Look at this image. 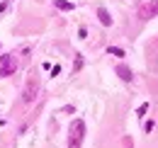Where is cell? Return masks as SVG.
<instances>
[{
  "label": "cell",
  "instance_id": "obj_2",
  "mask_svg": "<svg viewBox=\"0 0 158 148\" xmlns=\"http://www.w3.org/2000/svg\"><path fill=\"white\" fill-rule=\"evenodd\" d=\"M37 95H39V78L32 73L27 78V85H24V92H22V100L27 102V105H32L34 100H37Z\"/></svg>",
  "mask_w": 158,
  "mask_h": 148
},
{
  "label": "cell",
  "instance_id": "obj_3",
  "mask_svg": "<svg viewBox=\"0 0 158 148\" xmlns=\"http://www.w3.org/2000/svg\"><path fill=\"white\" fill-rule=\"evenodd\" d=\"M15 71H17V58H15V54L0 56V78H7V75H12Z\"/></svg>",
  "mask_w": 158,
  "mask_h": 148
},
{
  "label": "cell",
  "instance_id": "obj_7",
  "mask_svg": "<svg viewBox=\"0 0 158 148\" xmlns=\"http://www.w3.org/2000/svg\"><path fill=\"white\" fill-rule=\"evenodd\" d=\"M54 5H56L59 10H63V12H71V10L76 7V5L71 2V0H54Z\"/></svg>",
  "mask_w": 158,
  "mask_h": 148
},
{
  "label": "cell",
  "instance_id": "obj_10",
  "mask_svg": "<svg viewBox=\"0 0 158 148\" xmlns=\"http://www.w3.org/2000/svg\"><path fill=\"white\" fill-rule=\"evenodd\" d=\"M78 37H80V39L88 37V29H85V27H80V29H78Z\"/></svg>",
  "mask_w": 158,
  "mask_h": 148
},
{
  "label": "cell",
  "instance_id": "obj_5",
  "mask_svg": "<svg viewBox=\"0 0 158 148\" xmlns=\"http://www.w3.org/2000/svg\"><path fill=\"white\" fill-rule=\"evenodd\" d=\"M117 75L122 78V80H124V83H131V80H134V73H131V68H129V66H124V63H122V66H117Z\"/></svg>",
  "mask_w": 158,
  "mask_h": 148
},
{
  "label": "cell",
  "instance_id": "obj_8",
  "mask_svg": "<svg viewBox=\"0 0 158 148\" xmlns=\"http://www.w3.org/2000/svg\"><path fill=\"white\" fill-rule=\"evenodd\" d=\"M107 54L110 56H117V58H124V49H119V46H107Z\"/></svg>",
  "mask_w": 158,
  "mask_h": 148
},
{
  "label": "cell",
  "instance_id": "obj_1",
  "mask_svg": "<svg viewBox=\"0 0 158 148\" xmlns=\"http://www.w3.org/2000/svg\"><path fill=\"white\" fill-rule=\"evenodd\" d=\"M85 138V121L83 119H73L68 126V148H80Z\"/></svg>",
  "mask_w": 158,
  "mask_h": 148
},
{
  "label": "cell",
  "instance_id": "obj_6",
  "mask_svg": "<svg viewBox=\"0 0 158 148\" xmlns=\"http://www.w3.org/2000/svg\"><path fill=\"white\" fill-rule=\"evenodd\" d=\"M98 19L105 24V27H110V24H112V17H110V12H107L105 7H98Z\"/></svg>",
  "mask_w": 158,
  "mask_h": 148
},
{
  "label": "cell",
  "instance_id": "obj_11",
  "mask_svg": "<svg viewBox=\"0 0 158 148\" xmlns=\"http://www.w3.org/2000/svg\"><path fill=\"white\" fill-rule=\"evenodd\" d=\"M5 10H7V0H5V2H0V15H2Z\"/></svg>",
  "mask_w": 158,
  "mask_h": 148
},
{
  "label": "cell",
  "instance_id": "obj_4",
  "mask_svg": "<svg viewBox=\"0 0 158 148\" xmlns=\"http://www.w3.org/2000/svg\"><path fill=\"white\" fill-rule=\"evenodd\" d=\"M156 15H158V0H151V2L139 7V19H151Z\"/></svg>",
  "mask_w": 158,
  "mask_h": 148
},
{
  "label": "cell",
  "instance_id": "obj_9",
  "mask_svg": "<svg viewBox=\"0 0 158 148\" xmlns=\"http://www.w3.org/2000/svg\"><path fill=\"white\" fill-rule=\"evenodd\" d=\"M146 109H148V102H143V105H141V107H139V117H143V114H146Z\"/></svg>",
  "mask_w": 158,
  "mask_h": 148
}]
</instances>
